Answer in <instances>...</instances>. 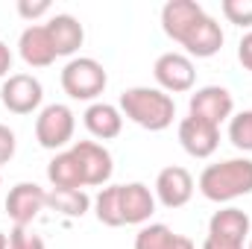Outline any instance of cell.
Listing matches in <instances>:
<instances>
[{"label":"cell","instance_id":"cell-1","mask_svg":"<svg viewBox=\"0 0 252 249\" xmlns=\"http://www.w3.org/2000/svg\"><path fill=\"white\" fill-rule=\"evenodd\" d=\"M121 115L129 118L135 126L150 129V132H164L176 118V103L170 94H164L161 88H150V85H135L126 88L121 94Z\"/></svg>","mask_w":252,"mask_h":249},{"label":"cell","instance_id":"cell-2","mask_svg":"<svg viewBox=\"0 0 252 249\" xmlns=\"http://www.w3.org/2000/svg\"><path fill=\"white\" fill-rule=\"evenodd\" d=\"M199 193L211 202H232L252 193V158H226L199 173Z\"/></svg>","mask_w":252,"mask_h":249},{"label":"cell","instance_id":"cell-3","mask_svg":"<svg viewBox=\"0 0 252 249\" xmlns=\"http://www.w3.org/2000/svg\"><path fill=\"white\" fill-rule=\"evenodd\" d=\"M106 85H109L106 67L91 56H73L62 67V88L70 100L91 103L106 91Z\"/></svg>","mask_w":252,"mask_h":249},{"label":"cell","instance_id":"cell-4","mask_svg":"<svg viewBox=\"0 0 252 249\" xmlns=\"http://www.w3.org/2000/svg\"><path fill=\"white\" fill-rule=\"evenodd\" d=\"M73 129H76V115L70 112V106L50 103L35 118V141L44 150H62L73 141Z\"/></svg>","mask_w":252,"mask_h":249},{"label":"cell","instance_id":"cell-5","mask_svg":"<svg viewBox=\"0 0 252 249\" xmlns=\"http://www.w3.org/2000/svg\"><path fill=\"white\" fill-rule=\"evenodd\" d=\"M44 100V88L32 73H9L0 85V103L12 115H32Z\"/></svg>","mask_w":252,"mask_h":249},{"label":"cell","instance_id":"cell-6","mask_svg":"<svg viewBox=\"0 0 252 249\" xmlns=\"http://www.w3.org/2000/svg\"><path fill=\"white\" fill-rule=\"evenodd\" d=\"M153 76H156V82H158V88L164 94H185V91L193 88V82H196V70H193L190 56L176 53V50L161 53L156 59Z\"/></svg>","mask_w":252,"mask_h":249},{"label":"cell","instance_id":"cell-7","mask_svg":"<svg viewBox=\"0 0 252 249\" xmlns=\"http://www.w3.org/2000/svg\"><path fill=\"white\" fill-rule=\"evenodd\" d=\"M235 112V100L229 94V88L223 85H205V88H196L190 94L188 103V115L190 118H199L205 124L220 126L223 121H229Z\"/></svg>","mask_w":252,"mask_h":249},{"label":"cell","instance_id":"cell-8","mask_svg":"<svg viewBox=\"0 0 252 249\" xmlns=\"http://www.w3.org/2000/svg\"><path fill=\"white\" fill-rule=\"evenodd\" d=\"M73 156L82 167V179H85V187H103L112 173H115V161H112V153L97 144V141H76L73 147Z\"/></svg>","mask_w":252,"mask_h":249},{"label":"cell","instance_id":"cell-9","mask_svg":"<svg viewBox=\"0 0 252 249\" xmlns=\"http://www.w3.org/2000/svg\"><path fill=\"white\" fill-rule=\"evenodd\" d=\"M47 205V193L44 187L35 182H18L6 196V214L15 226H30Z\"/></svg>","mask_w":252,"mask_h":249},{"label":"cell","instance_id":"cell-10","mask_svg":"<svg viewBox=\"0 0 252 249\" xmlns=\"http://www.w3.org/2000/svg\"><path fill=\"white\" fill-rule=\"evenodd\" d=\"M179 144L190 158H208L220 147V126L205 124V121L188 115L179 121Z\"/></svg>","mask_w":252,"mask_h":249},{"label":"cell","instance_id":"cell-11","mask_svg":"<svg viewBox=\"0 0 252 249\" xmlns=\"http://www.w3.org/2000/svg\"><path fill=\"white\" fill-rule=\"evenodd\" d=\"M223 41H226V35H223V27L205 12L193 27H190L188 32H185V38L179 41L185 50H188V56H196V59H211V56H217L220 50H223Z\"/></svg>","mask_w":252,"mask_h":249},{"label":"cell","instance_id":"cell-12","mask_svg":"<svg viewBox=\"0 0 252 249\" xmlns=\"http://www.w3.org/2000/svg\"><path fill=\"white\" fill-rule=\"evenodd\" d=\"M190 196H193V176L185 167L170 164L156 176V199L164 208H182L190 202Z\"/></svg>","mask_w":252,"mask_h":249},{"label":"cell","instance_id":"cell-13","mask_svg":"<svg viewBox=\"0 0 252 249\" xmlns=\"http://www.w3.org/2000/svg\"><path fill=\"white\" fill-rule=\"evenodd\" d=\"M18 53H21V59L30 64V67H50V64L59 59V56H56V47H53V41H50V32H47L44 24H30V27L21 32V38H18Z\"/></svg>","mask_w":252,"mask_h":249},{"label":"cell","instance_id":"cell-14","mask_svg":"<svg viewBox=\"0 0 252 249\" xmlns=\"http://www.w3.org/2000/svg\"><path fill=\"white\" fill-rule=\"evenodd\" d=\"M205 15V9L196 0H170L161 6V30L167 38H173L176 44L185 38L190 27Z\"/></svg>","mask_w":252,"mask_h":249},{"label":"cell","instance_id":"cell-15","mask_svg":"<svg viewBox=\"0 0 252 249\" xmlns=\"http://www.w3.org/2000/svg\"><path fill=\"white\" fill-rule=\"evenodd\" d=\"M121 208H124L126 226H147V220L156 211V193L144 182L121 185Z\"/></svg>","mask_w":252,"mask_h":249},{"label":"cell","instance_id":"cell-16","mask_svg":"<svg viewBox=\"0 0 252 249\" xmlns=\"http://www.w3.org/2000/svg\"><path fill=\"white\" fill-rule=\"evenodd\" d=\"M82 124L97 141H112L124 132V115L112 103H91L82 115Z\"/></svg>","mask_w":252,"mask_h":249},{"label":"cell","instance_id":"cell-17","mask_svg":"<svg viewBox=\"0 0 252 249\" xmlns=\"http://www.w3.org/2000/svg\"><path fill=\"white\" fill-rule=\"evenodd\" d=\"M47 32H50V41H53V47H56V56H73L79 47H82V41H85V30H82V24L73 18V15H53L47 24Z\"/></svg>","mask_w":252,"mask_h":249},{"label":"cell","instance_id":"cell-18","mask_svg":"<svg viewBox=\"0 0 252 249\" xmlns=\"http://www.w3.org/2000/svg\"><path fill=\"white\" fill-rule=\"evenodd\" d=\"M250 214L229 205V208H220L211 214L208 220V235H217V238H229V241H238V244H247L250 238Z\"/></svg>","mask_w":252,"mask_h":249},{"label":"cell","instance_id":"cell-19","mask_svg":"<svg viewBox=\"0 0 252 249\" xmlns=\"http://www.w3.org/2000/svg\"><path fill=\"white\" fill-rule=\"evenodd\" d=\"M47 179L50 185L59 187V190H76V187H85V179H82V167L73 156V150H62L50 158L47 164Z\"/></svg>","mask_w":252,"mask_h":249},{"label":"cell","instance_id":"cell-20","mask_svg":"<svg viewBox=\"0 0 252 249\" xmlns=\"http://www.w3.org/2000/svg\"><path fill=\"white\" fill-rule=\"evenodd\" d=\"M47 205L56 214H62V217H82L91 208V196L82 187H76V190H59V187H53L47 193Z\"/></svg>","mask_w":252,"mask_h":249},{"label":"cell","instance_id":"cell-21","mask_svg":"<svg viewBox=\"0 0 252 249\" xmlns=\"http://www.w3.org/2000/svg\"><path fill=\"white\" fill-rule=\"evenodd\" d=\"M94 214L103 226H126L124 223V208H121V185H109V187H100L97 199H94Z\"/></svg>","mask_w":252,"mask_h":249},{"label":"cell","instance_id":"cell-22","mask_svg":"<svg viewBox=\"0 0 252 249\" xmlns=\"http://www.w3.org/2000/svg\"><path fill=\"white\" fill-rule=\"evenodd\" d=\"M176 241V232L167 229L164 223H150L141 226L135 235V249H170Z\"/></svg>","mask_w":252,"mask_h":249},{"label":"cell","instance_id":"cell-23","mask_svg":"<svg viewBox=\"0 0 252 249\" xmlns=\"http://www.w3.org/2000/svg\"><path fill=\"white\" fill-rule=\"evenodd\" d=\"M229 141L241 153H252V109H244L229 118Z\"/></svg>","mask_w":252,"mask_h":249},{"label":"cell","instance_id":"cell-24","mask_svg":"<svg viewBox=\"0 0 252 249\" xmlns=\"http://www.w3.org/2000/svg\"><path fill=\"white\" fill-rule=\"evenodd\" d=\"M220 9H223V15H226L229 24L252 30V0H223Z\"/></svg>","mask_w":252,"mask_h":249},{"label":"cell","instance_id":"cell-25","mask_svg":"<svg viewBox=\"0 0 252 249\" xmlns=\"http://www.w3.org/2000/svg\"><path fill=\"white\" fill-rule=\"evenodd\" d=\"M9 249H47L44 238L30 232V226H15L9 232Z\"/></svg>","mask_w":252,"mask_h":249},{"label":"cell","instance_id":"cell-26","mask_svg":"<svg viewBox=\"0 0 252 249\" xmlns=\"http://www.w3.org/2000/svg\"><path fill=\"white\" fill-rule=\"evenodd\" d=\"M15 147H18V141H15V132H12L9 126L0 124V164H9V161H12V156H15Z\"/></svg>","mask_w":252,"mask_h":249},{"label":"cell","instance_id":"cell-27","mask_svg":"<svg viewBox=\"0 0 252 249\" xmlns=\"http://www.w3.org/2000/svg\"><path fill=\"white\" fill-rule=\"evenodd\" d=\"M47 12H50V3H47V0H38V3L21 0V3H18V15L27 18V21H35V18H41V15H47Z\"/></svg>","mask_w":252,"mask_h":249},{"label":"cell","instance_id":"cell-28","mask_svg":"<svg viewBox=\"0 0 252 249\" xmlns=\"http://www.w3.org/2000/svg\"><path fill=\"white\" fill-rule=\"evenodd\" d=\"M238 59H241V64L252 73V30L241 38V44H238Z\"/></svg>","mask_w":252,"mask_h":249},{"label":"cell","instance_id":"cell-29","mask_svg":"<svg viewBox=\"0 0 252 249\" xmlns=\"http://www.w3.org/2000/svg\"><path fill=\"white\" fill-rule=\"evenodd\" d=\"M202 249H244V244H238V241H229V238H217V235H205Z\"/></svg>","mask_w":252,"mask_h":249},{"label":"cell","instance_id":"cell-30","mask_svg":"<svg viewBox=\"0 0 252 249\" xmlns=\"http://www.w3.org/2000/svg\"><path fill=\"white\" fill-rule=\"evenodd\" d=\"M12 70V50L6 41H0V76H9Z\"/></svg>","mask_w":252,"mask_h":249},{"label":"cell","instance_id":"cell-31","mask_svg":"<svg viewBox=\"0 0 252 249\" xmlns=\"http://www.w3.org/2000/svg\"><path fill=\"white\" fill-rule=\"evenodd\" d=\"M170 249H196V247H193V241H190V238L176 235V241H173V247H170Z\"/></svg>","mask_w":252,"mask_h":249},{"label":"cell","instance_id":"cell-32","mask_svg":"<svg viewBox=\"0 0 252 249\" xmlns=\"http://www.w3.org/2000/svg\"><path fill=\"white\" fill-rule=\"evenodd\" d=\"M0 249H9V238H6L3 232H0Z\"/></svg>","mask_w":252,"mask_h":249},{"label":"cell","instance_id":"cell-33","mask_svg":"<svg viewBox=\"0 0 252 249\" xmlns=\"http://www.w3.org/2000/svg\"><path fill=\"white\" fill-rule=\"evenodd\" d=\"M247 249H252V238H250V247H247Z\"/></svg>","mask_w":252,"mask_h":249}]
</instances>
